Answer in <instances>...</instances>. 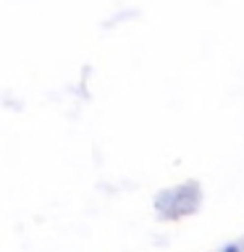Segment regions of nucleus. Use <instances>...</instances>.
Wrapping results in <instances>:
<instances>
[]
</instances>
